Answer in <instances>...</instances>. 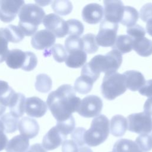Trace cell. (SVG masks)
<instances>
[{
	"instance_id": "6da1fadb",
	"label": "cell",
	"mask_w": 152,
	"mask_h": 152,
	"mask_svg": "<svg viewBox=\"0 0 152 152\" xmlns=\"http://www.w3.org/2000/svg\"><path fill=\"white\" fill-rule=\"evenodd\" d=\"M81 101L80 98L76 96L74 87L69 84H64L49 94L46 104L57 122H62L77 112Z\"/></svg>"
},
{
	"instance_id": "7a4b0ae2",
	"label": "cell",
	"mask_w": 152,
	"mask_h": 152,
	"mask_svg": "<svg viewBox=\"0 0 152 152\" xmlns=\"http://www.w3.org/2000/svg\"><path fill=\"white\" fill-rule=\"evenodd\" d=\"M18 15V27L24 36H30L36 32L45 17V12L38 5L29 3L24 4L20 8Z\"/></svg>"
},
{
	"instance_id": "3957f363",
	"label": "cell",
	"mask_w": 152,
	"mask_h": 152,
	"mask_svg": "<svg viewBox=\"0 0 152 152\" xmlns=\"http://www.w3.org/2000/svg\"><path fill=\"white\" fill-rule=\"evenodd\" d=\"M122 62V54L118 51L112 49L104 55L94 56L87 65L89 69L98 78L100 72L105 75L116 72Z\"/></svg>"
},
{
	"instance_id": "277c9868",
	"label": "cell",
	"mask_w": 152,
	"mask_h": 152,
	"mask_svg": "<svg viewBox=\"0 0 152 152\" xmlns=\"http://www.w3.org/2000/svg\"><path fill=\"white\" fill-rule=\"evenodd\" d=\"M109 134V121L104 115L94 118L90 128L86 130L84 134L86 144L90 147H96L104 142Z\"/></svg>"
},
{
	"instance_id": "5b68a950",
	"label": "cell",
	"mask_w": 152,
	"mask_h": 152,
	"mask_svg": "<svg viewBox=\"0 0 152 152\" xmlns=\"http://www.w3.org/2000/svg\"><path fill=\"white\" fill-rule=\"evenodd\" d=\"M100 89L104 98L109 100H114L126 90L124 76L117 72L104 75Z\"/></svg>"
},
{
	"instance_id": "8992f818",
	"label": "cell",
	"mask_w": 152,
	"mask_h": 152,
	"mask_svg": "<svg viewBox=\"0 0 152 152\" xmlns=\"http://www.w3.org/2000/svg\"><path fill=\"white\" fill-rule=\"evenodd\" d=\"M128 129L139 134H147L152 131V117L144 112L128 116Z\"/></svg>"
},
{
	"instance_id": "52a82bcc",
	"label": "cell",
	"mask_w": 152,
	"mask_h": 152,
	"mask_svg": "<svg viewBox=\"0 0 152 152\" xmlns=\"http://www.w3.org/2000/svg\"><path fill=\"white\" fill-rule=\"evenodd\" d=\"M118 24L103 20L100 25L99 32L96 36L97 45L103 47H112L117 37Z\"/></svg>"
},
{
	"instance_id": "ba28073f",
	"label": "cell",
	"mask_w": 152,
	"mask_h": 152,
	"mask_svg": "<svg viewBox=\"0 0 152 152\" xmlns=\"http://www.w3.org/2000/svg\"><path fill=\"white\" fill-rule=\"evenodd\" d=\"M102 108V100L97 96L89 95L82 99L77 112L84 118H93L99 116Z\"/></svg>"
},
{
	"instance_id": "9c48e42d",
	"label": "cell",
	"mask_w": 152,
	"mask_h": 152,
	"mask_svg": "<svg viewBox=\"0 0 152 152\" xmlns=\"http://www.w3.org/2000/svg\"><path fill=\"white\" fill-rule=\"evenodd\" d=\"M43 24L46 30L52 33L55 37H63L68 34L66 21L57 14L50 13L45 15Z\"/></svg>"
},
{
	"instance_id": "30bf717a",
	"label": "cell",
	"mask_w": 152,
	"mask_h": 152,
	"mask_svg": "<svg viewBox=\"0 0 152 152\" xmlns=\"http://www.w3.org/2000/svg\"><path fill=\"white\" fill-rule=\"evenodd\" d=\"M24 5V1L22 0L0 1V20L4 23L12 21Z\"/></svg>"
},
{
	"instance_id": "8fae6325",
	"label": "cell",
	"mask_w": 152,
	"mask_h": 152,
	"mask_svg": "<svg viewBox=\"0 0 152 152\" xmlns=\"http://www.w3.org/2000/svg\"><path fill=\"white\" fill-rule=\"evenodd\" d=\"M103 14L104 20L118 24L122 19L124 5L121 1H104Z\"/></svg>"
},
{
	"instance_id": "7c38bea8",
	"label": "cell",
	"mask_w": 152,
	"mask_h": 152,
	"mask_svg": "<svg viewBox=\"0 0 152 152\" xmlns=\"http://www.w3.org/2000/svg\"><path fill=\"white\" fill-rule=\"evenodd\" d=\"M56 41L55 36L46 29L36 31L32 36L31 44L37 50H48L54 45Z\"/></svg>"
},
{
	"instance_id": "4fadbf2b",
	"label": "cell",
	"mask_w": 152,
	"mask_h": 152,
	"mask_svg": "<svg viewBox=\"0 0 152 152\" xmlns=\"http://www.w3.org/2000/svg\"><path fill=\"white\" fill-rule=\"evenodd\" d=\"M46 103L38 97H28L25 102V112L27 115L34 118L42 117L47 112Z\"/></svg>"
},
{
	"instance_id": "5bb4252c",
	"label": "cell",
	"mask_w": 152,
	"mask_h": 152,
	"mask_svg": "<svg viewBox=\"0 0 152 152\" xmlns=\"http://www.w3.org/2000/svg\"><path fill=\"white\" fill-rule=\"evenodd\" d=\"M67 136L64 135L55 126L52 127L44 136L42 146L46 150H53L61 145L66 140Z\"/></svg>"
},
{
	"instance_id": "9a60e30c",
	"label": "cell",
	"mask_w": 152,
	"mask_h": 152,
	"mask_svg": "<svg viewBox=\"0 0 152 152\" xmlns=\"http://www.w3.org/2000/svg\"><path fill=\"white\" fill-rule=\"evenodd\" d=\"M103 8L96 3H91L86 5L82 10L83 20L91 24L99 23L103 18Z\"/></svg>"
},
{
	"instance_id": "2e32d148",
	"label": "cell",
	"mask_w": 152,
	"mask_h": 152,
	"mask_svg": "<svg viewBox=\"0 0 152 152\" xmlns=\"http://www.w3.org/2000/svg\"><path fill=\"white\" fill-rule=\"evenodd\" d=\"M18 128L21 135L28 139L36 137L39 131V125L37 121L27 116L20 119Z\"/></svg>"
},
{
	"instance_id": "e0dca14e",
	"label": "cell",
	"mask_w": 152,
	"mask_h": 152,
	"mask_svg": "<svg viewBox=\"0 0 152 152\" xmlns=\"http://www.w3.org/2000/svg\"><path fill=\"white\" fill-rule=\"evenodd\" d=\"M122 74L125 78L126 88L132 91L139 90L146 82L144 75L138 71H126Z\"/></svg>"
},
{
	"instance_id": "ac0fdd59",
	"label": "cell",
	"mask_w": 152,
	"mask_h": 152,
	"mask_svg": "<svg viewBox=\"0 0 152 152\" xmlns=\"http://www.w3.org/2000/svg\"><path fill=\"white\" fill-rule=\"evenodd\" d=\"M25 96L21 93H15L9 103L10 113L18 118L23 116L25 112Z\"/></svg>"
},
{
	"instance_id": "d6986e66",
	"label": "cell",
	"mask_w": 152,
	"mask_h": 152,
	"mask_svg": "<svg viewBox=\"0 0 152 152\" xmlns=\"http://www.w3.org/2000/svg\"><path fill=\"white\" fill-rule=\"evenodd\" d=\"M111 134L116 137L123 136L128 128L127 119L122 115H116L113 116L110 123Z\"/></svg>"
},
{
	"instance_id": "ffe728a7",
	"label": "cell",
	"mask_w": 152,
	"mask_h": 152,
	"mask_svg": "<svg viewBox=\"0 0 152 152\" xmlns=\"http://www.w3.org/2000/svg\"><path fill=\"white\" fill-rule=\"evenodd\" d=\"M29 147V140L21 135L11 138L6 147V152H26Z\"/></svg>"
},
{
	"instance_id": "44dd1931",
	"label": "cell",
	"mask_w": 152,
	"mask_h": 152,
	"mask_svg": "<svg viewBox=\"0 0 152 152\" xmlns=\"http://www.w3.org/2000/svg\"><path fill=\"white\" fill-rule=\"evenodd\" d=\"M26 58V53L18 49L10 50L5 59L7 65L12 69L21 68Z\"/></svg>"
},
{
	"instance_id": "7402d4cb",
	"label": "cell",
	"mask_w": 152,
	"mask_h": 152,
	"mask_svg": "<svg viewBox=\"0 0 152 152\" xmlns=\"http://www.w3.org/2000/svg\"><path fill=\"white\" fill-rule=\"evenodd\" d=\"M132 47L141 56L147 57L152 54V40L145 37L132 39Z\"/></svg>"
},
{
	"instance_id": "603a6c76",
	"label": "cell",
	"mask_w": 152,
	"mask_h": 152,
	"mask_svg": "<svg viewBox=\"0 0 152 152\" xmlns=\"http://www.w3.org/2000/svg\"><path fill=\"white\" fill-rule=\"evenodd\" d=\"M87 61V53L83 50H75L68 53L65 64L69 68H78L84 66Z\"/></svg>"
},
{
	"instance_id": "cb8c5ba5",
	"label": "cell",
	"mask_w": 152,
	"mask_h": 152,
	"mask_svg": "<svg viewBox=\"0 0 152 152\" xmlns=\"http://www.w3.org/2000/svg\"><path fill=\"white\" fill-rule=\"evenodd\" d=\"M112 152H142L137 144L131 140H118L113 147Z\"/></svg>"
},
{
	"instance_id": "d4e9b609",
	"label": "cell",
	"mask_w": 152,
	"mask_h": 152,
	"mask_svg": "<svg viewBox=\"0 0 152 152\" xmlns=\"http://www.w3.org/2000/svg\"><path fill=\"white\" fill-rule=\"evenodd\" d=\"M132 39L128 35H119L115 40L112 49L118 51L121 54L131 52L132 49Z\"/></svg>"
},
{
	"instance_id": "484cf974",
	"label": "cell",
	"mask_w": 152,
	"mask_h": 152,
	"mask_svg": "<svg viewBox=\"0 0 152 152\" xmlns=\"http://www.w3.org/2000/svg\"><path fill=\"white\" fill-rule=\"evenodd\" d=\"M138 18V12L135 8L130 6H125L120 23L124 26L130 27L136 24Z\"/></svg>"
},
{
	"instance_id": "4316f807",
	"label": "cell",
	"mask_w": 152,
	"mask_h": 152,
	"mask_svg": "<svg viewBox=\"0 0 152 152\" xmlns=\"http://www.w3.org/2000/svg\"><path fill=\"white\" fill-rule=\"evenodd\" d=\"M94 82L90 78L81 75L78 77L74 83V89L75 91L83 94H86L90 92Z\"/></svg>"
},
{
	"instance_id": "83f0119b",
	"label": "cell",
	"mask_w": 152,
	"mask_h": 152,
	"mask_svg": "<svg viewBox=\"0 0 152 152\" xmlns=\"http://www.w3.org/2000/svg\"><path fill=\"white\" fill-rule=\"evenodd\" d=\"M5 36L8 42L18 43L23 40L24 34L21 28L17 26L10 24L4 28Z\"/></svg>"
},
{
	"instance_id": "f1b7e54d",
	"label": "cell",
	"mask_w": 152,
	"mask_h": 152,
	"mask_svg": "<svg viewBox=\"0 0 152 152\" xmlns=\"http://www.w3.org/2000/svg\"><path fill=\"white\" fill-rule=\"evenodd\" d=\"M72 4L67 0H55L52 1V8L53 11L60 15H66L72 10Z\"/></svg>"
},
{
	"instance_id": "f546056e",
	"label": "cell",
	"mask_w": 152,
	"mask_h": 152,
	"mask_svg": "<svg viewBox=\"0 0 152 152\" xmlns=\"http://www.w3.org/2000/svg\"><path fill=\"white\" fill-rule=\"evenodd\" d=\"M36 90L40 93H48L52 88V81L51 78L46 74H40L36 76L35 83Z\"/></svg>"
},
{
	"instance_id": "4dcf8cb0",
	"label": "cell",
	"mask_w": 152,
	"mask_h": 152,
	"mask_svg": "<svg viewBox=\"0 0 152 152\" xmlns=\"http://www.w3.org/2000/svg\"><path fill=\"white\" fill-rule=\"evenodd\" d=\"M83 50L87 53L91 54L96 52L99 49L96 40V36L92 33H87L81 37Z\"/></svg>"
},
{
	"instance_id": "1f68e13d",
	"label": "cell",
	"mask_w": 152,
	"mask_h": 152,
	"mask_svg": "<svg viewBox=\"0 0 152 152\" xmlns=\"http://www.w3.org/2000/svg\"><path fill=\"white\" fill-rule=\"evenodd\" d=\"M4 128V132L6 133H13L15 132L18 126V119L10 113L2 115L1 118Z\"/></svg>"
},
{
	"instance_id": "d6a6232c",
	"label": "cell",
	"mask_w": 152,
	"mask_h": 152,
	"mask_svg": "<svg viewBox=\"0 0 152 152\" xmlns=\"http://www.w3.org/2000/svg\"><path fill=\"white\" fill-rule=\"evenodd\" d=\"M15 93L7 82L0 80V102L6 107L8 106L10 101Z\"/></svg>"
},
{
	"instance_id": "836d02e7",
	"label": "cell",
	"mask_w": 152,
	"mask_h": 152,
	"mask_svg": "<svg viewBox=\"0 0 152 152\" xmlns=\"http://www.w3.org/2000/svg\"><path fill=\"white\" fill-rule=\"evenodd\" d=\"M49 52L52 55L54 59L58 62H63L66 61L68 56L65 48L61 44H55L49 50H45V52Z\"/></svg>"
},
{
	"instance_id": "e575fe53",
	"label": "cell",
	"mask_w": 152,
	"mask_h": 152,
	"mask_svg": "<svg viewBox=\"0 0 152 152\" xmlns=\"http://www.w3.org/2000/svg\"><path fill=\"white\" fill-rule=\"evenodd\" d=\"M68 28V34L70 36H81L84 30L83 24L76 19H70L66 21Z\"/></svg>"
},
{
	"instance_id": "d590c367",
	"label": "cell",
	"mask_w": 152,
	"mask_h": 152,
	"mask_svg": "<svg viewBox=\"0 0 152 152\" xmlns=\"http://www.w3.org/2000/svg\"><path fill=\"white\" fill-rule=\"evenodd\" d=\"M65 48L68 53L75 50H83L81 38L76 36H69L65 39Z\"/></svg>"
},
{
	"instance_id": "8d00e7d4",
	"label": "cell",
	"mask_w": 152,
	"mask_h": 152,
	"mask_svg": "<svg viewBox=\"0 0 152 152\" xmlns=\"http://www.w3.org/2000/svg\"><path fill=\"white\" fill-rule=\"evenodd\" d=\"M75 122L72 115L65 121L57 122L56 125V127L59 130V131L65 136L72 133L75 129Z\"/></svg>"
},
{
	"instance_id": "74e56055",
	"label": "cell",
	"mask_w": 152,
	"mask_h": 152,
	"mask_svg": "<svg viewBox=\"0 0 152 152\" xmlns=\"http://www.w3.org/2000/svg\"><path fill=\"white\" fill-rule=\"evenodd\" d=\"M135 142L142 152H148L152 149V138L148 134H140Z\"/></svg>"
},
{
	"instance_id": "f35d334b",
	"label": "cell",
	"mask_w": 152,
	"mask_h": 152,
	"mask_svg": "<svg viewBox=\"0 0 152 152\" xmlns=\"http://www.w3.org/2000/svg\"><path fill=\"white\" fill-rule=\"evenodd\" d=\"M25 53L26 58L21 69L26 71H31L37 66V58L36 55L31 51H27Z\"/></svg>"
},
{
	"instance_id": "ab89813d",
	"label": "cell",
	"mask_w": 152,
	"mask_h": 152,
	"mask_svg": "<svg viewBox=\"0 0 152 152\" xmlns=\"http://www.w3.org/2000/svg\"><path fill=\"white\" fill-rule=\"evenodd\" d=\"M8 41L5 36L4 28H0V63H2L5 60L10 52L8 48Z\"/></svg>"
},
{
	"instance_id": "60d3db41",
	"label": "cell",
	"mask_w": 152,
	"mask_h": 152,
	"mask_svg": "<svg viewBox=\"0 0 152 152\" xmlns=\"http://www.w3.org/2000/svg\"><path fill=\"white\" fill-rule=\"evenodd\" d=\"M86 129L82 127L77 128L71 133V138L72 140L76 143V144L79 147H83L86 144L84 141V134Z\"/></svg>"
},
{
	"instance_id": "b9f144b4",
	"label": "cell",
	"mask_w": 152,
	"mask_h": 152,
	"mask_svg": "<svg viewBox=\"0 0 152 152\" xmlns=\"http://www.w3.org/2000/svg\"><path fill=\"white\" fill-rule=\"evenodd\" d=\"M126 33H128V36L132 39L143 37L146 34L144 27L138 24H135L132 27H128Z\"/></svg>"
},
{
	"instance_id": "7bdbcfd3",
	"label": "cell",
	"mask_w": 152,
	"mask_h": 152,
	"mask_svg": "<svg viewBox=\"0 0 152 152\" xmlns=\"http://www.w3.org/2000/svg\"><path fill=\"white\" fill-rule=\"evenodd\" d=\"M140 16L142 21L144 22H147L152 19V3H147L141 7Z\"/></svg>"
},
{
	"instance_id": "ee69618b",
	"label": "cell",
	"mask_w": 152,
	"mask_h": 152,
	"mask_svg": "<svg viewBox=\"0 0 152 152\" xmlns=\"http://www.w3.org/2000/svg\"><path fill=\"white\" fill-rule=\"evenodd\" d=\"M79 147L72 140H65L62 144V152H77Z\"/></svg>"
},
{
	"instance_id": "f6af8a7d",
	"label": "cell",
	"mask_w": 152,
	"mask_h": 152,
	"mask_svg": "<svg viewBox=\"0 0 152 152\" xmlns=\"http://www.w3.org/2000/svg\"><path fill=\"white\" fill-rule=\"evenodd\" d=\"M139 93L142 96L152 97V79L145 82V84L139 90Z\"/></svg>"
},
{
	"instance_id": "bcb514c9",
	"label": "cell",
	"mask_w": 152,
	"mask_h": 152,
	"mask_svg": "<svg viewBox=\"0 0 152 152\" xmlns=\"http://www.w3.org/2000/svg\"><path fill=\"white\" fill-rule=\"evenodd\" d=\"M8 138L4 133V127H0V151L6 148L8 144Z\"/></svg>"
},
{
	"instance_id": "7dc6e473",
	"label": "cell",
	"mask_w": 152,
	"mask_h": 152,
	"mask_svg": "<svg viewBox=\"0 0 152 152\" xmlns=\"http://www.w3.org/2000/svg\"><path fill=\"white\" fill-rule=\"evenodd\" d=\"M144 112L152 115V97H148L144 104Z\"/></svg>"
},
{
	"instance_id": "c3c4849f",
	"label": "cell",
	"mask_w": 152,
	"mask_h": 152,
	"mask_svg": "<svg viewBox=\"0 0 152 152\" xmlns=\"http://www.w3.org/2000/svg\"><path fill=\"white\" fill-rule=\"evenodd\" d=\"M26 152H47L40 144H34L32 145Z\"/></svg>"
},
{
	"instance_id": "681fc988",
	"label": "cell",
	"mask_w": 152,
	"mask_h": 152,
	"mask_svg": "<svg viewBox=\"0 0 152 152\" xmlns=\"http://www.w3.org/2000/svg\"><path fill=\"white\" fill-rule=\"evenodd\" d=\"M145 28L147 33L150 36H152V19L147 21Z\"/></svg>"
},
{
	"instance_id": "f907efd6",
	"label": "cell",
	"mask_w": 152,
	"mask_h": 152,
	"mask_svg": "<svg viewBox=\"0 0 152 152\" xmlns=\"http://www.w3.org/2000/svg\"><path fill=\"white\" fill-rule=\"evenodd\" d=\"M77 152H93V151L88 147L83 146L78 148Z\"/></svg>"
},
{
	"instance_id": "816d5d0a",
	"label": "cell",
	"mask_w": 152,
	"mask_h": 152,
	"mask_svg": "<svg viewBox=\"0 0 152 152\" xmlns=\"http://www.w3.org/2000/svg\"><path fill=\"white\" fill-rule=\"evenodd\" d=\"M38 5H40V6H46V5H48L49 4H50V2H52V1H35Z\"/></svg>"
},
{
	"instance_id": "f5cc1de1",
	"label": "cell",
	"mask_w": 152,
	"mask_h": 152,
	"mask_svg": "<svg viewBox=\"0 0 152 152\" xmlns=\"http://www.w3.org/2000/svg\"><path fill=\"white\" fill-rule=\"evenodd\" d=\"M6 106L0 102V116H2L6 110Z\"/></svg>"
},
{
	"instance_id": "db71d44e",
	"label": "cell",
	"mask_w": 152,
	"mask_h": 152,
	"mask_svg": "<svg viewBox=\"0 0 152 152\" xmlns=\"http://www.w3.org/2000/svg\"><path fill=\"white\" fill-rule=\"evenodd\" d=\"M0 127H4V125H3V124H2V122H1V119H0Z\"/></svg>"
},
{
	"instance_id": "11a10c76",
	"label": "cell",
	"mask_w": 152,
	"mask_h": 152,
	"mask_svg": "<svg viewBox=\"0 0 152 152\" xmlns=\"http://www.w3.org/2000/svg\"><path fill=\"white\" fill-rule=\"evenodd\" d=\"M151 138H152V133H151Z\"/></svg>"
},
{
	"instance_id": "9f6ffc18",
	"label": "cell",
	"mask_w": 152,
	"mask_h": 152,
	"mask_svg": "<svg viewBox=\"0 0 152 152\" xmlns=\"http://www.w3.org/2000/svg\"><path fill=\"white\" fill-rule=\"evenodd\" d=\"M110 152H112V151H110Z\"/></svg>"
}]
</instances>
